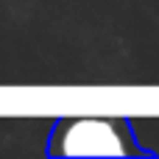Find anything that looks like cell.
Returning a JSON list of instances; mask_svg holds the SVG:
<instances>
[{"label": "cell", "mask_w": 159, "mask_h": 159, "mask_svg": "<svg viewBox=\"0 0 159 159\" xmlns=\"http://www.w3.org/2000/svg\"><path fill=\"white\" fill-rule=\"evenodd\" d=\"M50 157H137L131 126L123 117L109 115H75L61 117L48 140Z\"/></svg>", "instance_id": "6da1fadb"}]
</instances>
